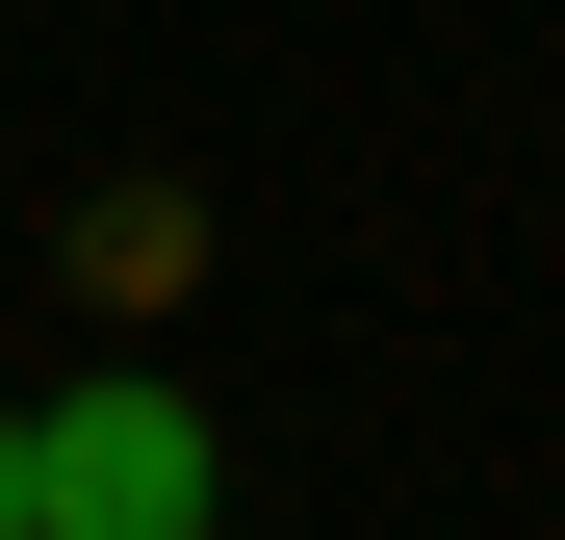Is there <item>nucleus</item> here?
I'll list each match as a JSON object with an SVG mask.
<instances>
[{
    "instance_id": "1",
    "label": "nucleus",
    "mask_w": 565,
    "mask_h": 540,
    "mask_svg": "<svg viewBox=\"0 0 565 540\" xmlns=\"http://www.w3.org/2000/svg\"><path fill=\"white\" fill-rule=\"evenodd\" d=\"M232 515V437L154 387V360H104V387H26L0 412V540H206Z\"/></svg>"
}]
</instances>
